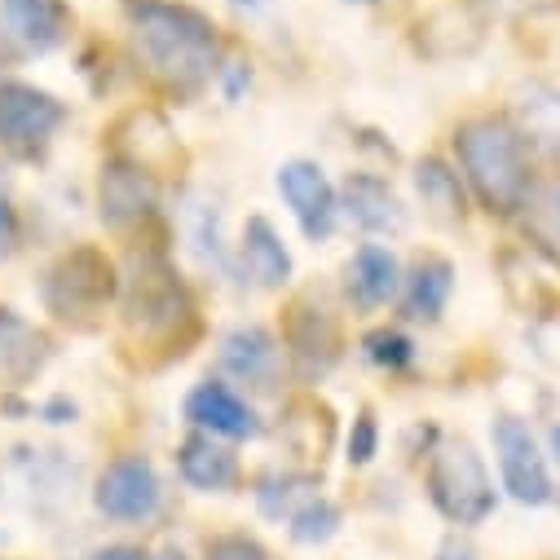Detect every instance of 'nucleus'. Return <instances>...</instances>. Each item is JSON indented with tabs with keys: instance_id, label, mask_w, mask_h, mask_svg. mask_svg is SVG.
Masks as SVG:
<instances>
[{
	"instance_id": "nucleus-23",
	"label": "nucleus",
	"mask_w": 560,
	"mask_h": 560,
	"mask_svg": "<svg viewBox=\"0 0 560 560\" xmlns=\"http://www.w3.org/2000/svg\"><path fill=\"white\" fill-rule=\"evenodd\" d=\"M438 36L451 40V45L442 49V62H446V58H464V54H472V49L481 45V19H477L468 5H446V10H438L424 27H419V45H429V40H438Z\"/></svg>"
},
{
	"instance_id": "nucleus-36",
	"label": "nucleus",
	"mask_w": 560,
	"mask_h": 560,
	"mask_svg": "<svg viewBox=\"0 0 560 560\" xmlns=\"http://www.w3.org/2000/svg\"><path fill=\"white\" fill-rule=\"evenodd\" d=\"M349 5H371V0H349Z\"/></svg>"
},
{
	"instance_id": "nucleus-14",
	"label": "nucleus",
	"mask_w": 560,
	"mask_h": 560,
	"mask_svg": "<svg viewBox=\"0 0 560 560\" xmlns=\"http://www.w3.org/2000/svg\"><path fill=\"white\" fill-rule=\"evenodd\" d=\"M345 288H349L353 305H362V310L388 305L397 296V260H393V252L380 247V243L358 247L349 256V265H345Z\"/></svg>"
},
{
	"instance_id": "nucleus-7",
	"label": "nucleus",
	"mask_w": 560,
	"mask_h": 560,
	"mask_svg": "<svg viewBox=\"0 0 560 560\" xmlns=\"http://www.w3.org/2000/svg\"><path fill=\"white\" fill-rule=\"evenodd\" d=\"M160 494L164 490H160L155 464L142 459V455H124V459H115V464L102 468L97 490H93V503L110 521H147V516H155Z\"/></svg>"
},
{
	"instance_id": "nucleus-33",
	"label": "nucleus",
	"mask_w": 560,
	"mask_h": 560,
	"mask_svg": "<svg viewBox=\"0 0 560 560\" xmlns=\"http://www.w3.org/2000/svg\"><path fill=\"white\" fill-rule=\"evenodd\" d=\"M97 560H147V556L137 551V547H106Z\"/></svg>"
},
{
	"instance_id": "nucleus-3",
	"label": "nucleus",
	"mask_w": 560,
	"mask_h": 560,
	"mask_svg": "<svg viewBox=\"0 0 560 560\" xmlns=\"http://www.w3.org/2000/svg\"><path fill=\"white\" fill-rule=\"evenodd\" d=\"M429 499L433 508L455 525H481L494 512V481L481 464V455L451 438L429 459Z\"/></svg>"
},
{
	"instance_id": "nucleus-10",
	"label": "nucleus",
	"mask_w": 560,
	"mask_h": 560,
	"mask_svg": "<svg viewBox=\"0 0 560 560\" xmlns=\"http://www.w3.org/2000/svg\"><path fill=\"white\" fill-rule=\"evenodd\" d=\"M186 419L195 429H203V433H212V438H234V442H243V438H256V415H252V406L230 388V384H217V380H203L190 397H186Z\"/></svg>"
},
{
	"instance_id": "nucleus-1",
	"label": "nucleus",
	"mask_w": 560,
	"mask_h": 560,
	"mask_svg": "<svg viewBox=\"0 0 560 560\" xmlns=\"http://www.w3.org/2000/svg\"><path fill=\"white\" fill-rule=\"evenodd\" d=\"M132 40L142 62L173 89H199L217 67V32L190 5H168V0H142L132 10Z\"/></svg>"
},
{
	"instance_id": "nucleus-25",
	"label": "nucleus",
	"mask_w": 560,
	"mask_h": 560,
	"mask_svg": "<svg viewBox=\"0 0 560 560\" xmlns=\"http://www.w3.org/2000/svg\"><path fill=\"white\" fill-rule=\"evenodd\" d=\"M310 499H318V490H314L310 477H265L260 490H256L260 512L273 516V521H292Z\"/></svg>"
},
{
	"instance_id": "nucleus-30",
	"label": "nucleus",
	"mask_w": 560,
	"mask_h": 560,
	"mask_svg": "<svg viewBox=\"0 0 560 560\" xmlns=\"http://www.w3.org/2000/svg\"><path fill=\"white\" fill-rule=\"evenodd\" d=\"M208 560H269V556L247 534H221V538L208 542Z\"/></svg>"
},
{
	"instance_id": "nucleus-2",
	"label": "nucleus",
	"mask_w": 560,
	"mask_h": 560,
	"mask_svg": "<svg viewBox=\"0 0 560 560\" xmlns=\"http://www.w3.org/2000/svg\"><path fill=\"white\" fill-rule=\"evenodd\" d=\"M455 151L464 160V173L477 190V199L490 212H516L529 199V168H525V137L494 115L468 119L455 132Z\"/></svg>"
},
{
	"instance_id": "nucleus-27",
	"label": "nucleus",
	"mask_w": 560,
	"mask_h": 560,
	"mask_svg": "<svg viewBox=\"0 0 560 560\" xmlns=\"http://www.w3.org/2000/svg\"><path fill=\"white\" fill-rule=\"evenodd\" d=\"M366 358H371V362H380V366H388V371H397V366H406V362L415 358V345H410L401 331L380 327V331H371V336H366Z\"/></svg>"
},
{
	"instance_id": "nucleus-31",
	"label": "nucleus",
	"mask_w": 560,
	"mask_h": 560,
	"mask_svg": "<svg viewBox=\"0 0 560 560\" xmlns=\"http://www.w3.org/2000/svg\"><path fill=\"white\" fill-rule=\"evenodd\" d=\"M14 243H19V217H14V208L5 199H0V260L14 252Z\"/></svg>"
},
{
	"instance_id": "nucleus-15",
	"label": "nucleus",
	"mask_w": 560,
	"mask_h": 560,
	"mask_svg": "<svg viewBox=\"0 0 560 560\" xmlns=\"http://www.w3.org/2000/svg\"><path fill=\"white\" fill-rule=\"evenodd\" d=\"M340 208L353 225L371 230V234H388V230H401L406 225V212L397 203V195L380 182V177H366V173H353L340 190Z\"/></svg>"
},
{
	"instance_id": "nucleus-24",
	"label": "nucleus",
	"mask_w": 560,
	"mask_h": 560,
	"mask_svg": "<svg viewBox=\"0 0 560 560\" xmlns=\"http://www.w3.org/2000/svg\"><path fill=\"white\" fill-rule=\"evenodd\" d=\"M521 128L547 151H560V89H529L521 97Z\"/></svg>"
},
{
	"instance_id": "nucleus-17",
	"label": "nucleus",
	"mask_w": 560,
	"mask_h": 560,
	"mask_svg": "<svg viewBox=\"0 0 560 560\" xmlns=\"http://www.w3.org/2000/svg\"><path fill=\"white\" fill-rule=\"evenodd\" d=\"M288 345H292L296 362L310 375H323L336 362V353H340V331H336V323L323 310L296 305L292 310V323H288Z\"/></svg>"
},
{
	"instance_id": "nucleus-9",
	"label": "nucleus",
	"mask_w": 560,
	"mask_h": 560,
	"mask_svg": "<svg viewBox=\"0 0 560 560\" xmlns=\"http://www.w3.org/2000/svg\"><path fill=\"white\" fill-rule=\"evenodd\" d=\"M155 203V186H151V173H142L128 160H110L97 177V212L106 225L124 230L132 221H142Z\"/></svg>"
},
{
	"instance_id": "nucleus-5",
	"label": "nucleus",
	"mask_w": 560,
	"mask_h": 560,
	"mask_svg": "<svg viewBox=\"0 0 560 560\" xmlns=\"http://www.w3.org/2000/svg\"><path fill=\"white\" fill-rule=\"evenodd\" d=\"M67 106L23 80H5L0 84V147H10L19 155H36L49 137L62 128Z\"/></svg>"
},
{
	"instance_id": "nucleus-11",
	"label": "nucleus",
	"mask_w": 560,
	"mask_h": 560,
	"mask_svg": "<svg viewBox=\"0 0 560 560\" xmlns=\"http://www.w3.org/2000/svg\"><path fill=\"white\" fill-rule=\"evenodd\" d=\"M221 366L252 388H273L283 353H278V340L265 327H234L221 340Z\"/></svg>"
},
{
	"instance_id": "nucleus-26",
	"label": "nucleus",
	"mask_w": 560,
	"mask_h": 560,
	"mask_svg": "<svg viewBox=\"0 0 560 560\" xmlns=\"http://www.w3.org/2000/svg\"><path fill=\"white\" fill-rule=\"evenodd\" d=\"M340 529V508L331 499H310L296 516H292V538L296 542H327L331 534Z\"/></svg>"
},
{
	"instance_id": "nucleus-4",
	"label": "nucleus",
	"mask_w": 560,
	"mask_h": 560,
	"mask_svg": "<svg viewBox=\"0 0 560 560\" xmlns=\"http://www.w3.org/2000/svg\"><path fill=\"white\" fill-rule=\"evenodd\" d=\"M115 296V265L97 247H75L67 252L49 278H45V301L54 314H93Z\"/></svg>"
},
{
	"instance_id": "nucleus-20",
	"label": "nucleus",
	"mask_w": 560,
	"mask_h": 560,
	"mask_svg": "<svg viewBox=\"0 0 560 560\" xmlns=\"http://www.w3.org/2000/svg\"><path fill=\"white\" fill-rule=\"evenodd\" d=\"M243 260L252 269V278L260 288H283L292 278V256L283 247V238L273 234V225L265 217H252L243 230Z\"/></svg>"
},
{
	"instance_id": "nucleus-22",
	"label": "nucleus",
	"mask_w": 560,
	"mask_h": 560,
	"mask_svg": "<svg viewBox=\"0 0 560 560\" xmlns=\"http://www.w3.org/2000/svg\"><path fill=\"white\" fill-rule=\"evenodd\" d=\"M521 208H525V234H529V243L560 265V177H551L538 190H529V199Z\"/></svg>"
},
{
	"instance_id": "nucleus-19",
	"label": "nucleus",
	"mask_w": 560,
	"mask_h": 560,
	"mask_svg": "<svg viewBox=\"0 0 560 560\" xmlns=\"http://www.w3.org/2000/svg\"><path fill=\"white\" fill-rule=\"evenodd\" d=\"M455 292V269L446 256H419L406 278V314L419 323H433Z\"/></svg>"
},
{
	"instance_id": "nucleus-8",
	"label": "nucleus",
	"mask_w": 560,
	"mask_h": 560,
	"mask_svg": "<svg viewBox=\"0 0 560 560\" xmlns=\"http://www.w3.org/2000/svg\"><path fill=\"white\" fill-rule=\"evenodd\" d=\"M278 195L288 199V208L296 212L301 230H305L314 243L331 234L336 212H340V195H336V186L327 182V173H323L318 164H310V160L283 164V168H278Z\"/></svg>"
},
{
	"instance_id": "nucleus-28",
	"label": "nucleus",
	"mask_w": 560,
	"mask_h": 560,
	"mask_svg": "<svg viewBox=\"0 0 560 560\" xmlns=\"http://www.w3.org/2000/svg\"><path fill=\"white\" fill-rule=\"evenodd\" d=\"M375 446H380V424H375V415L371 410H362L358 419H353V433H349V464L353 468H362V464H371L375 459Z\"/></svg>"
},
{
	"instance_id": "nucleus-12",
	"label": "nucleus",
	"mask_w": 560,
	"mask_h": 560,
	"mask_svg": "<svg viewBox=\"0 0 560 560\" xmlns=\"http://www.w3.org/2000/svg\"><path fill=\"white\" fill-rule=\"evenodd\" d=\"M0 10H5V23L10 32L36 49V54H49L67 40L71 32V10L67 0H0Z\"/></svg>"
},
{
	"instance_id": "nucleus-13",
	"label": "nucleus",
	"mask_w": 560,
	"mask_h": 560,
	"mask_svg": "<svg viewBox=\"0 0 560 560\" xmlns=\"http://www.w3.org/2000/svg\"><path fill=\"white\" fill-rule=\"evenodd\" d=\"M177 468L203 494H225V490L238 486V459H234V451L221 446L208 433H195V438H186L177 446Z\"/></svg>"
},
{
	"instance_id": "nucleus-18",
	"label": "nucleus",
	"mask_w": 560,
	"mask_h": 560,
	"mask_svg": "<svg viewBox=\"0 0 560 560\" xmlns=\"http://www.w3.org/2000/svg\"><path fill=\"white\" fill-rule=\"evenodd\" d=\"M45 358H49L45 336L14 310H0V375L14 384H27L45 366Z\"/></svg>"
},
{
	"instance_id": "nucleus-32",
	"label": "nucleus",
	"mask_w": 560,
	"mask_h": 560,
	"mask_svg": "<svg viewBox=\"0 0 560 560\" xmlns=\"http://www.w3.org/2000/svg\"><path fill=\"white\" fill-rule=\"evenodd\" d=\"M438 560H477V556H472V547H464V542H455V538H451V542L438 551Z\"/></svg>"
},
{
	"instance_id": "nucleus-16",
	"label": "nucleus",
	"mask_w": 560,
	"mask_h": 560,
	"mask_svg": "<svg viewBox=\"0 0 560 560\" xmlns=\"http://www.w3.org/2000/svg\"><path fill=\"white\" fill-rule=\"evenodd\" d=\"M182 318H186L182 288L168 273H147L142 283H137V296L128 301V323L142 327L147 336H155V331H173Z\"/></svg>"
},
{
	"instance_id": "nucleus-21",
	"label": "nucleus",
	"mask_w": 560,
	"mask_h": 560,
	"mask_svg": "<svg viewBox=\"0 0 560 560\" xmlns=\"http://www.w3.org/2000/svg\"><path fill=\"white\" fill-rule=\"evenodd\" d=\"M415 190H419V199H424L433 221H442V225L464 221V186L442 160H419L415 164Z\"/></svg>"
},
{
	"instance_id": "nucleus-34",
	"label": "nucleus",
	"mask_w": 560,
	"mask_h": 560,
	"mask_svg": "<svg viewBox=\"0 0 560 560\" xmlns=\"http://www.w3.org/2000/svg\"><path fill=\"white\" fill-rule=\"evenodd\" d=\"M147 560H186V556H182V551H173V547H168V551H155V556H147Z\"/></svg>"
},
{
	"instance_id": "nucleus-35",
	"label": "nucleus",
	"mask_w": 560,
	"mask_h": 560,
	"mask_svg": "<svg viewBox=\"0 0 560 560\" xmlns=\"http://www.w3.org/2000/svg\"><path fill=\"white\" fill-rule=\"evenodd\" d=\"M551 451H556V459H560V429L551 433Z\"/></svg>"
},
{
	"instance_id": "nucleus-29",
	"label": "nucleus",
	"mask_w": 560,
	"mask_h": 560,
	"mask_svg": "<svg viewBox=\"0 0 560 560\" xmlns=\"http://www.w3.org/2000/svg\"><path fill=\"white\" fill-rule=\"evenodd\" d=\"M529 349L547 362V366H560V314H538L529 323Z\"/></svg>"
},
{
	"instance_id": "nucleus-6",
	"label": "nucleus",
	"mask_w": 560,
	"mask_h": 560,
	"mask_svg": "<svg viewBox=\"0 0 560 560\" xmlns=\"http://www.w3.org/2000/svg\"><path fill=\"white\" fill-rule=\"evenodd\" d=\"M490 438H494V455H499L508 494L525 508H542L551 499V472H547V459H542L534 433L521 424V419L499 415Z\"/></svg>"
}]
</instances>
